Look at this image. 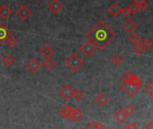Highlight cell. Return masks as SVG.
<instances>
[{
  "instance_id": "cell-1",
  "label": "cell",
  "mask_w": 153,
  "mask_h": 129,
  "mask_svg": "<svg viewBox=\"0 0 153 129\" xmlns=\"http://www.w3.org/2000/svg\"><path fill=\"white\" fill-rule=\"evenodd\" d=\"M115 32L102 20L98 21L87 34V38L99 50H104L115 38Z\"/></svg>"
},
{
  "instance_id": "cell-2",
  "label": "cell",
  "mask_w": 153,
  "mask_h": 129,
  "mask_svg": "<svg viewBox=\"0 0 153 129\" xmlns=\"http://www.w3.org/2000/svg\"><path fill=\"white\" fill-rule=\"evenodd\" d=\"M66 65L71 70V72H76L79 70H80V68H82V66L84 65V60L76 53V52H73L66 60H65Z\"/></svg>"
},
{
  "instance_id": "cell-3",
  "label": "cell",
  "mask_w": 153,
  "mask_h": 129,
  "mask_svg": "<svg viewBox=\"0 0 153 129\" xmlns=\"http://www.w3.org/2000/svg\"><path fill=\"white\" fill-rule=\"evenodd\" d=\"M97 46L91 42V41H89V40H88V41H86V42H84L83 43H82V45H80L79 46V50H80V51L86 56V57H91L94 53H95V51H97Z\"/></svg>"
},
{
  "instance_id": "cell-4",
  "label": "cell",
  "mask_w": 153,
  "mask_h": 129,
  "mask_svg": "<svg viewBox=\"0 0 153 129\" xmlns=\"http://www.w3.org/2000/svg\"><path fill=\"white\" fill-rule=\"evenodd\" d=\"M120 88L122 90H123L129 97H134L137 92L139 91L140 88L137 87L136 85L134 84H131L130 82H123L121 85H120Z\"/></svg>"
},
{
  "instance_id": "cell-5",
  "label": "cell",
  "mask_w": 153,
  "mask_h": 129,
  "mask_svg": "<svg viewBox=\"0 0 153 129\" xmlns=\"http://www.w3.org/2000/svg\"><path fill=\"white\" fill-rule=\"evenodd\" d=\"M16 15L17 16V17L21 20V21H26L29 17H30V16L32 15V11L27 7V6L26 5H21L19 7H18V9L16 11Z\"/></svg>"
},
{
  "instance_id": "cell-6",
  "label": "cell",
  "mask_w": 153,
  "mask_h": 129,
  "mask_svg": "<svg viewBox=\"0 0 153 129\" xmlns=\"http://www.w3.org/2000/svg\"><path fill=\"white\" fill-rule=\"evenodd\" d=\"M47 8L53 15H58L62 10L63 5L59 0H51V1L48 4Z\"/></svg>"
},
{
  "instance_id": "cell-7",
  "label": "cell",
  "mask_w": 153,
  "mask_h": 129,
  "mask_svg": "<svg viewBox=\"0 0 153 129\" xmlns=\"http://www.w3.org/2000/svg\"><path fill=\"white\" fill-rule=\"evenodd\" d=\"M73 94H74V89H73V88H72L70 85H68V84L65 85V86L59 90V95H60L65 100H67V101L70 100V99L73 98Z\"/></svg>"
},
{
  "instance_id": "cell-8",
  "label": "cell",
  "mask_w": 153,
  "mask_h": 129,
  "mask_svg": "<svg viewBox=\"0 0 153 129\" xmlns=\"http://www.w3.org/2000/svg\"><path fill=\"white\" fill-rule=\"evenodd\" d=\"M123 27L126 33H133L138 28V24L132 18H127L123 22Z\"/></svg>"
},
{
  "instance_id": "cell-9",
  "label": "cell",
  "mask_w": 153,
  "mask_h": 129,
  "mask_svg": "<svg viewBox=\"0 0 153 129\" xmlns=\"http://www.w3.org/2000/svg\"><path fill=\"white\" fill-rule=\"evenodd\" d=\"M11 33L5 24H0V44L6 43L7 39L10 36Z\"/></svg>"
},
{
  "instance_id": "cell-10",
  "label": "cell",
  "mask_w": 153,
  "mask_h": 129,
  "mask_svg": "<svg viewBox=\"0 0 153 129\" xmlns=\"http://www.w3.org/2000/svg\"><path fill=\"white\" fill-rule=\"evenodd\" d=\"M42 65L40 61L37 59H32L28 63H27V69L30 72L32 73H36L40 69H41Z\"/></svg>"
},
{
  "instance_id": "cell-11",
  "label": "cell",
  "mask_w": 153,
  "mask_h": 129,
  "mask_svg": "<svg viewBox=\"0 0 153 129\" xmlns=\"http://www.w3.org/2000/svg\"><path fill=\"white\" fill-rule=\"evenodd\" d=\"M74 108L70 106H63L59 108V114L67 119H71L72 120V113H73Z\"/></svg>"
},
{
  "instance_id": "cell-12",
  "label": "cell",
  "mask_w": 153,
  "mask_h": 129,
  "mask_svg": "<svg viewBox=\"0 0 153 129\" xmlns=\"http://www.w3.org/2000/svg\"><path fill=\"white\" fill-rule=\"evenodd\" d=\"M12 15V10L7 5H2L1 8H0V18L7 21Z\"/></svg>"
},
{
  "instance_id": "cell-13",
  "label": "cell",
  "mask_w": 153,
  "mask_h": 129,
  "mask_svg": "<svg viewBox=\"0 0 153 129\" xmlns=\"http://www.w3.org/2000/svg\"><path fill=\"white\" fill-rule=\"evenodd\" d=\"M95 101L97 102V104L99 107H105L108 104L109 102V98L106 94L105 93H99L97 95V97L95 98Z\"/></svg>"
},
{
  "instance_id": "cell-14",
  "label": "cell",
  "mask_w": 153,
  "mask_h": 129,
  "mask_svg": "<svg viewBox=\"0 0 153 129\" xmlns=\"http://www.w3.org/2000/svg\"><path fill=\"white\" fill-rule=\"evenodd\" d=\"M121 10H122V7H121L117 3L112 4V5L109 7V8H108L109 14H110L111 16H114V17L118 16L121 14Z\"/></svg>"
},
{
  "instance_id": "cell-15",
  "label": "cell",
  "mask_w": 153,
  "mask_h": 129,
  "mask_svg": "<svg viewBox=\"0 0 153 129\" xmlns=\"http://www.w3.org/2000/svg\"><path fill=\"white\" fill-rule=\"evenodd\" d=\"M2 62L5 67H11L16 62V59L11 54H6L2 59Z\"/></svg>"
},
{
  "instance_id": "cell-16",
  "label": "cell",
  "mask_w": 153,
  "mask_h": 129,
  "mask_svg": "<svg viewBox=\"0 0 153 129\" xmlns=\"http://www.w3.org/2000/svg\"><path fill=\"white\" fill-rule=\"evenodd\" d=\"M127 116L124 114L123 109H119L117 110L114 115V118L118 122V123H123L126 119H127Z\"/></svg>"
},
{
  "instance_id": "cell-17",
  "label": "cell",
  "mask_w": 153,
  "mask_h": 129,
  "mask_svg": "<svg viewBox=\"0 0 153 129\" xmlns=\"http://www.w3.org/2000/svg\"><path fill=\"white\" fill-rule=\"evenodd\" d=\"M53 52H54L53 49H52L50 45H48V44H45V45L41 49V54H42V56H44L45 58L51 57V56L53 54Z\"/></svg>"
},
{
  "instance_id": "cell-18",
  "label": "cell",
  "mask_w": 153,
  "mask_h": 129,
  "mask_svg": "<svg viewBox=\"0 0 153 129\" xmlns=\"http://www.w3.org/2000/svg\"><path fill=\"white\" fill-rule=\"evenodd\" d=\"M43 65H44V67L46 68L47 71H51V70L55 67L56 63H55V60H54L52 58L48 57V58H46L45 60L43 61Z\"/></svg>"
},
{
  "instance_id": "cell-19",
  "label": "cell",
  "mask_w": 153,
  "mask_h": 129,
  "mask_svg": "<svg viewBox=\"0 0 153 129\" xmlns=\"http://www.w3.org/2000/svg\"><path fill=\"white\" fill-rule=\"evenodd\" d=\"M84 117V114L82 111L79 108H74L73 113H72V120L75 121H81Z\"/></svg>"
},
{
  "instance_id": "cell-20",
  "label": "cell",
  "mask_w": 153,
  "mask_h": 129,
  "mask_svg": "<svg viewBox=\"0 0 153 129\" xmlns=\"http://www.w3.org/2000/svg\"><path fill=\"white\" fill-rule=\"evenodd\" d=\"M127 82H130V83H131V84H134V85H136L137 87H139L140 89V87H141V85H142L141 80H140L137 75H134V74H131V78L129 79V81H128Z\"/></svg>"
},
{
  "instance_id": "cell-21",
  "label": "cell",
  "mask_w": 153,
  "mask_h": 129,
  "mask_svg": "<svg viewBox=\"0 0 153 129\" xmlns=\"http://www.w3.org/2000/svg\"><path fill=\"white\" fill-rule=\"evenodd\" d=\"M6 43H7V46H9L10 48H15V47L17 45L18 41H17V39H16L14 35L10 34V36L7 39Z\"/></svg>"
},
{
  "instance_id": "cell-22",
  "label": "cell",
  "mask_w": 153,
  "mask_h": 129,
  "mask_svg": "<svg viewBox=\"0 0 153 129\" xmlns=\"http://www.w3.org/2000/svg\"><path fill=\"white\" fill-rule=\"evenodd\" d=\"M112 62H113V64L114 66L119 67V66L122 65V63L123 62V59L120 54H115L112 59Z\"/></svg>"
},
{
  "instance_id": "cell-23",
  "label": "cell",
  "mask_w": 153,
  "mask_h": 129,
  "mask_svg": "<svg viewBox=\"0 0 153 129\" xmlns=\"http://www.w3.org/2000/svg\"><path fill=\"white\" fill-rule=\"evenodd\" d=\"M84 97H85V94H84L81 90H79V89H78V90H74L73 98H75V100H76V102H80V101L84 98Z\"/></svg>"
},
{
  "instance_id": "cell-24",
  "label": "cell",
  "mask_w": 153,
  "mask_h": 129,
  "mask_svg": "<svg viewBox=\"0 0 153 129\" xmlns=\"http://www.w3.org/2000/svg\"><path fill=\"white\" fill-rule=\"evenodd\" d=\"M141 44H142L144 50H145V51H148V50H150V49L152 48V46H153V42H152V40L149 39V38H145V39L143 40V42L141 43Z\"/></svg>"
},
{
  "instance_id": "cell-25",
  "label": "cell",
  "mask_w": 153,
  "mask_h": 129,
  "mask_svg": "<svg viewBox=\"0 0 153 129\" xmlns=\"http://www.w3.org/2000/svg\"><path fill=\"white\" fill-rule=\"evenodd\" d=\"M129 41H130L131 43L136 44V43H140V34H137V33H132V34L129 36Z\"/></svg>"
},
{
  "instance_id": "cell-26",
  "label": "cell",
  "mask_w": 153,
  "mask_h": 129,
  "mask_svg": "<svg viewBox=\"0 0 153 129\" xmlns=\"http://www.w3.org/2000/svg\"><path fill=\"white\" fill-rule=\"evenodd\" d=\"M133 51L137 54V55H140V54H142L143 53V51H145L144 50V48H143V46H142V44L140 43H136V44H134V46H133Z\"/></svg>"
},
{
  "instance_id": "cell-27",
  "label": "cell",
  "mask_w": 153,
  "mask_h": 129,
  "mask_svg": "<svg viewBox=\"0 0 153 129\" xmlns=\"http://www.w3.org/2000/svg\"><path fill=\"white\" fill-rule=\"evenodd\" d=\"M145 92H146L150 98H153V81H150V82L145 87Z\"/></svg>"
},
{
  "instance_id": "cell-28",
  "label": "cell",
  "mask_w": 153,
  "mask_h": 129,
  "mask_svg": "<svg viewBox=\"0 0 153 129\" xmlns=\"http://www.w3.org/2000/svg\"><path fill=\"white\" fill-rule=\"evenodd\" d=\"M123 112H124V114H125L127 116H131V115L134 113V108H133L131 105H128V106H126V107L123 108Z\"/></svg>"
},
{
  "instance_id": "cell-29",
  "label": "cell",
  "mask_w": 153,
  "mask_h": 129,
  "mask_svg": "<svg viewBox=\"0 0 153 129\" xmlns=\"http://www.w3.org/2000/svg\"><path fill=\"white\" fill-rule=\"evenodd\" d=\"M129 9L131 11V15H136L139 11H140V7L138 5H136L135 3H133L132 5H131V7H129Z\"/></svg>"
},
{
  "instance_id": "cell-30",
  "label": "cell",
  "mask_w": 153,
  "mask_h": 129,
  "mask_svg": "<svg viewBox=\"0 0 153 129\" xmlns=\"http://www.w3.org/2000/svg\"><path fill=\"white\" fill-rule=\"evenodd\" d=\"M121 15H122L123 17L128 18L131 14V11H130L129 7H124V8H122V10H121Z\"/></svg>"
},
{
  "instance_id": "cell-31",
  "label": "cell",
  "mask_w": 153,
  "mask_h": 129,
  "mask_svg": "<svg viewBox=\"0 0 153 129\" xmlns=\"http://www.w3.org/2000/svg\"><path fill=\"white\" fill-rule=\"evenodd\" d=\"M123 129H138V125H137L136 123L132 122V123H131L130 125H126L125 127H123Z\"/></svg>"
},
{
  "instance_id": "cell-32",
  "label": "cell",
  "mask_w": 153,
  "mask_h": 129,
  "mask_svg": "<svg viewBox=\"0 0 153 129\" xmlns=\"http://www.w3.org/2000/svg\"><path fill=\"white\" fill-rule=\"evenodd\" d=\"M139 7H140V11H146L147 9H149V4H148L147 2H144V3L141 4Z\"/></svg>"
},
{
  "instance_id": "cell-33",
  "label": "cell",
  "mask_w": 153,
  "mask_h": 129,
  "mask_svg": "<svg viewBox=\"0 0 153 129\" xmlns=\"http://www.w3.org/2000/svg\"><path fill=\"white\" fill-rule=\"evenodd\" d=\"M86 129H97V123L96 122H90L87 125Z\"/></svg>"
},
{
  "instance_id": "cell-34",
  "label": "cell",
  "mask_w": 153,
  "mask_h": 129,
  "mask_svg": "<svg viewBox=\"0 0 153 129\" xmlns=\"http://www.w3.org/2000/svg\"><path fill=\"white\" fill-rule=\"evenodd\" d=\"M133 2H134L136 5H138V6L140 7L141 4H143L144 2H146V0H133Z\"/></svg>"
},
{
  "instance_id": "cell-35",
  "label": "cell",
  "mask_w": 153,
  "mask_h": 129,
  "mask_svg": "<svg viewBox=\"0 0 153 129\" xmlns=\"http://www.w3.org/2000/svg\"><path fill=\"white\" fill-rule=\"evenodd\" d=\"M146 129H153V119L146 125Z\"/></svg>"
},
{
  "instance_id": "cell-36",
  "label": "cell",
  "mask_w": 153,
  "mask_h": 129,
  "mask_svg": "<svg viewBox=\"0 0 153 129\" xmlns=\"http://www.w3.org/2000/svg\"><path fill=\"white\" fill-rule=\"evenodd\" d=\"M97 129H105V125L102 123L98 122L97 123Z\"/></svg>"
},
{
  "instance_id": "cell-37",
  "label": "cell",
  "mask_w": 153,
  "mask_h": 129,
  "mask_svg": "<svg viewBox=\"0 0 153 129\" xmlns=\"http://www.w3.org/2000/svg\"><path fill=\"white\" fill-rule=\"evenodd\" d=\"M0 58H1V53H0Z\"/></svg>"
},
{
  "instance_id": "cell-38",
  "label": "cell",
  "mask_w": 153,
  "mask_h": 129,
  "mask_svg": "<svg viewBox=\"0 0 153 129\" xmlns=\"http://www.w3.org/2000/svg\"><path fill=\"white\" fill-rule=\"evenodd\" d=\"M36 1H41V0H36Z\"/></svg>"
},
{
  "instance_id": "cell-39",
  "label": "cell",
  "mask_w": 153,
  "mask_h": 129,
  "mask_svg": "<svg viewBox=\"0 0 153 129\" xmlns=\"http://www.w3.org/2000/svg\"><path fill=\"white\" fill-rule=\"evenodd\" d=\"M0 8H1V5H0Z\"/></svg>"
},
{
  "instance_id": "cell-40",
  "label": "cell",
  "mask_w": 153,
  "mask_h": 129,
  "mask_svg": "<svg viewBox=\"0 0 153 129\" xmlns=\"http://www.w3.org/2000/svg\"><path fill=\"white\" fill-rule=\"evenodd\" d=\"M110 129H113V128H110Z\"/></svg>"
}]
</instances>
